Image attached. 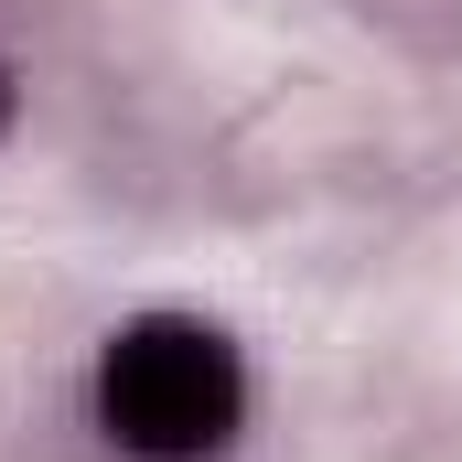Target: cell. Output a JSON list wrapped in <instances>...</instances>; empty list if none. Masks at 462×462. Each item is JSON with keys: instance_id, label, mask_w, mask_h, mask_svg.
Listing matches in <instances>:
<instances>
[{"instance_id": "6da1fadb", "label": "cell", "mask_w": 462, "mask_h": 462, "mask_svg": "<svg viewBox=\"0 0 462 462\" xmlns=\"http://www.w3.org/2000/svg\"><path fill=\"white\" fill-rule=\"evenodd\" d=\"M97 420L129 462H216L247 420V376L236 345L194 312H151L129 323L97 365Z\"/></svg>"}, {"instance_id": "7a4b0ae2", "label": "cell", "mask_w": 462, "mask_h": 462, "mask_svg": "<svg viewBox=\"0 0 462 462\" xmlns=\"http://www.w3.org/2000/svg\"><path fill=\"white\" fill-rule=\"evenodd\" d=\"M0 129H11V76H0Z\"/></svg>"}]
</instances>
